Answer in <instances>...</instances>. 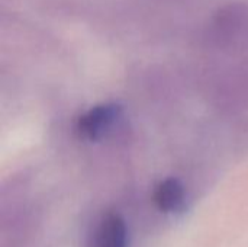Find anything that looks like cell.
<instances>
[{
    "mask_svg": "<svg viewBox=\"0 0 248 247\" xmlns=\"http://www.w3.org/2000/svg\"><path fill=\"white\" fill-rule=\"evenodd\" d=\"M153 201L155 207L164 214H179L186 208V188L185 185L174 178L161 181L153 194Z\"/></svg>",
    "mask_w": 248,
    "mask_h": 247,
    "instance_id": "3957f363",
    "label": "cell"
},
{
    "mask_svg": "<svg viewBox=\"0 0 248 247\" xmlns=\"http://www.w3.org/2000/svg\"><path fill=\"white\" fill-rule=\"evenodd\" d=\"M129 231L126 221L116 213H108L99 221L93 247H128Z\"/></svg>",
    "mask_w": 248,
    "mask_h": 247,
    "instance_id": "7a4b0ae2",
    "label": "cell"
},
{
    "mask_svg": "<svg viewBox=\"0 0 248 247\" xmlns=\"http://www.w3.org/2000/svg\"><path fill=\"white\" fill-rule=\"evenodd\" d=\"M121 106L116 103H100L81 114L76 124L77 134L87 141L102 140L116 125Z\"/></svg>",
    "mask_w": 248,
    "mask_h": 247,
    "instance_id": "6da1fadb",
    "label": "cell"
}]
</instances>
